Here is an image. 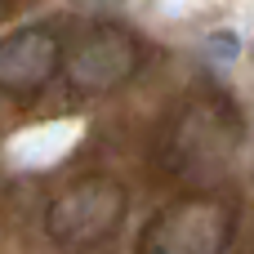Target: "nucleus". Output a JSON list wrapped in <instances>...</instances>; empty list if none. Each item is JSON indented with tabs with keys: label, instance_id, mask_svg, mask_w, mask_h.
<instances>
[{
	"label": "nucleus",
	"instance_id": "nucleus-6",
	"mask_svg": "<svg viewBox=\"0 0 254 254\" xmlns=\"http://www.w3.org/2000/svg\"><path fill=\"white\" fill-rule=\"evenodd\" d=\"M94 4H125V0H94Z\"/></svg>",
	"mask_w": 254,
	"mask_h": 254
},
{
	"label": "nucleus",
	"instance_id": "nucleus-4",
	"mask_svg": "<svg viewBox=\"0 0 254 254\" xmlns=\"http://www.w3.org/2000/svg\"><path fill=\"white\" fill-rule=\"evenodd\" d=\"M58 67V36L49 27H18L0 40V89L27 94L40 89Z\"/></svg>",
	"mask_w": 254,
	"mask_h": 254
},
{
	"label": "nucleus",
	"instance_id": "nucleus-1",
	"mask_svg": "<svg viewBox=\"0 0 254 254\" xmlns=\"http://www.w3.org/2000/svg\"><path fill=\"white\" fill-rule=\"evenodd\" d=\"M121 210H125V192L112 179H85V183H71L49 205L45 228L54 241H94L116 228Z\"/></svg>",
	"mask_w": 254,
	"mask_h": 254
},
{
	"label": "nucleus",
	"instance_id": "nucleus-2",
	"mask_svg": "<svg viewBox=\"0 0 254 254\" xmlns=\"http://www.w3.org/2000/svg\"><path fill=\"white\" fill-rule=\"evenodd\" d=\"M228 232H232V219L223 205L188 201L147 228L143 254H219L228 246Z\"/></svg>",
	"mask_w": 254,
	"mask_h": 254
},
{
	"label": "nucleus",
	"instance_id": "nucleus-5",
	"mask_svg": "<svg viewBox=\"0 0 254 254\" xmlns=\"http://www.w3.org/2000/svg\"><path fill=\"white\" fill-rule=\"evenodd\" d=\"M205 49H210V58H214V63H232L241 45H237V36H228V31H223V36H210V45H205Z\"/></svg>",
	"mask_w": 254,
	"mask_h": 254
},
{
	"label": "nucleus",
	"instance_id": "nucleus-3",
	"mask_svg": "<svg viewBox=\"0 0 254 254\" xmlns=\"http://www.w3.org/2000/svg\"><path fill=\"white\" fill-rule=\"evenodd\" d=\"M138 63H143V49L125 27H98L71 54L67 80L85 94H103V89H116L121 80H129L138 71Z\"/></svg>",
	"mask_w": 254,
	"mask_h": 254
}]
</instances>
